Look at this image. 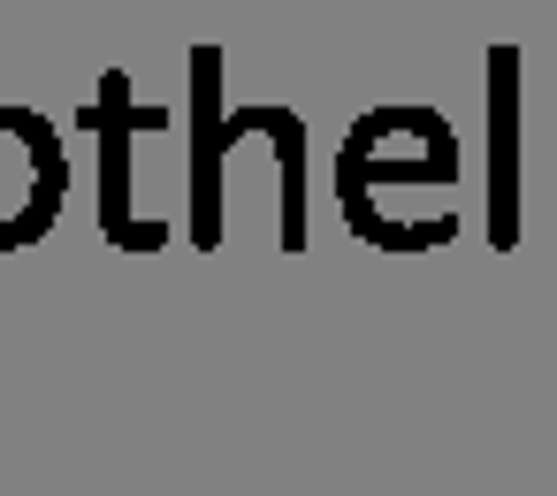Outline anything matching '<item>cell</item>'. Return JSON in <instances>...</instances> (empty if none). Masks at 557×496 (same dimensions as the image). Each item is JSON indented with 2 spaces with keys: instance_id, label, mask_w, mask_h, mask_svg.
<instances>
[{
  "instance_id": "cell-1",
  "label": "cell",
  "mask_w": 557,
  "mask_h": 496,
  "mask_svg": "<svg viewBox=\"0 0 557 496\" xmlns=\"http://www.w3.org/2000/svg\"><path fill=\"white\" fill-rule=\"evenodd\" d=\"M488 245H519V47H488Z\"/></svg>"
},
{
  "instance_id": "cell-2",
  "label": "cell",
  "mask_w": 557,
  "mask_h": 496,
  "mask_svg": "<svg viewBox=\"0 0 557 496\" xmlns=\"http://www.w3.org/2000/svg\"><path fill=\"white\" fill-rule=\"evenodd\" d=\"M351 176H374V184H412V176H435V184H450V176H458V153H420V161H397V153H389V138H382V115H367V123L351 131V146H344V176H336V184H351Z\"/></svg>"
},
{
  "instance_id": "cell-3",
  "label": "cell",
  "mask_w": 557,
  "mask_h": 496,
  "mask_svg": "<svg viewBox=\"0 0 557 496\" xmlns=\"http://www.w3.org/2000/svg\"><path fill=\"white\" fill-rule=\"evenodd\" d=\"M549 146H557V131H549Z\"/></svg>"
}]
</instances>
